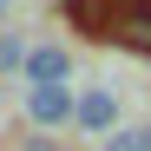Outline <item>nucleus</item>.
<instances>
[{
    "instance_id": "1",
    "label": "nucleus",
    "mask_w": 151,
    "mask_h": 151,
    "mask_svg": "<svg viewBox=\"0 0 151 151\" xmlns=\"http://www.w3.org/2000/svg\"><path fill=\"white\" fill-rule=\"evenodd\" d=\"M27 118L40 125V132L79 125V99H72V86H27Z\"/></svg>"
},
{
    "instance_id": "2",
    "label": "nucleus",
    "mask_w": 151,
    "mask_h": 151,
    "mask_svg": "<svg viewBox=\"0 0 151 151\" xmlns=\"http://www.w3.org/2000/svg\"><path fill=\"white\" fill-rule=\"evenodd\" d=\"M59 20L79 27L86 40H112V33H118V0H66Z\"/></svg>"
},
{
    "instance_id": "3",
    "label": "nucleus",
    "mask_w": 151,
    "mask_h": 151,
    "mask_svg": "<svg viewBox=\"0 0 151 151\" xmlns=\"http://www.w3.org/2000/svg\"><path fill=\"white\" fill-rule=\"evenodd\" d=\"M112 46L151 59V7H145V0H118V33H112Z\"/></svg>"
},
{
    "instance_id": "4",
    "label": "nucleus",
    "mask_w": 151,
    "mask_h": 151,
    "mask_svg": "<svg viewBox=\"0 0 151 151\" xmlns=\"http://www.w3.org/2000/svg\"><path fill=\"white\" fill-rule=\"evenodd\" d=\"M72 79V53L59 40H46V46H33V59H27V86H66Z\"/></svg>"
},
{
    "instance_id": "5",
    "label": "nucleus",
    "mask_w": 151,
    "mask_h": 151,
    "mask_svg": "<svg viewBox=\"0 0 151 151\" xmlns=\"http://www.w3.org/2000/svg\"><path fill=\"white\" fill-rule=\"evenodd\" d=\"M118 125V99H112V86H92V92H79V132H112Z\"/></svg>"
},
{
    "instance_id": "6",
    "label": "nucleus",
    "mask_w": 151,
    "mask_h": 151,
    "mask_svg": "<svg viewBox=\"0 0 151 151\" xmlns=\"http://www.w3.org/2000/svg\"><path fill=\"white\" fill-rule=\"evenodd\" d=\"M27 59H33L27 40H20V33H0V72H27Z\"/></svg>"
},
{
    "instance_id": "7",
    "label": "nucleus",
    "mask_w": 151,
    "mask_h": 151,
    "mask_svg": "<svg viewBox=\"0 0 151 151\" xmlns=\"http://www.w3.org/2000/svg\"><path fill=\"white\" fill-rule=\"evenodd\" d=\"M105 151H151V125H125V132H112Z\"/></svg>"
},
{
    "instance_id": "8",
    "label": "nucleus",
    "mask_w": 151,
    "mask_h": 151,
    "mask_svg": "<svg viewBox=\"0 0 151 151\" xmlns=\"http://www.w3.org/2000/svg\"><path fill=\"white\" fill-rule=\"evenodd\" d=\"M20 151H59L53 138H20Z\"/></svg>"
},
{
    "instance_id": "9",
    "label": "nucleus",
    "mask_w": 151,
    "mask_h": 151,
    "mask_svg": "<svg viewBox=\"0 0 151 151\" xmlns=\"http://www.w3.org/2000/svg\"><path fill=\"white\" fill-rule=\"evenodd\" d=\"M0 27H7V7H0Z\"/></svg>"
}]
</instances>
